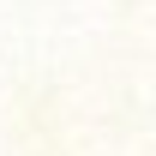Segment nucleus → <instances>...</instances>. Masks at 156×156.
Segmentation results:
<instances>
[]
</instances>
